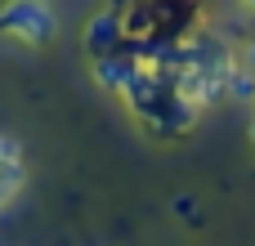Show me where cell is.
<instances>
[{
  "label": "cell",
  "instance_id": "1",
  "mask_svg": "<svg viewBox=\"0 0 255 246\" xmlns=\"http://www.w3.org/2000/svg\"><path fill=\"white\" fill-rule=\"evenodd\" d=\"M0 31L22 45H49L58 31V18L45 0H4L0 4Z\"/></svg>",
  "mask_w": 255,
  "mask_h": 246
},
{
  "label": "cell",
  "instance_id": "2",
  "mask_svg": "<svg viewBox=\"0 0 255 246\" xmlns=\"http://www.w3.org/2000/svg\"><path fill=\"white\" fill-rule=\"evenodd\" d=\"M139 67H143V58H139L130 45H121V49L94 58V81H99L103 90H112V94H126V85L139 76Z\"/></svg>",
  "mask_w": 255,
  "mask_h": 246
},
{
  "label": "cell",
  "instance_id": "3",
  "mask_svg": "<svg viewBox=\"0 0 255 246\" xmlns=\"http://www.w3.org/2000/svg\"><path fill=\"white\" fill-rule=\"evenodd\" d=\"M126 13H117L112 4L103 9V13H94L90 22H85V54L90 58H99V54H112V49H121L126 45Z\"/></svg>",
  "mask_w": 255,
  "mask_h": 246
},
{
  "label": "cell",
  "instance_id": "4",
  "mask_svg": "<svg viewBox=\"0 0 255 246\" xmlns=\"http://www.w3.org/2000/svg\"><path fill=\"white\" fill-rule=\"evenodd\" d=\"M22 179H27V175H22V157H0V206L22 188ZM0 215H4V211H0Z\"/></svg>",
  "mask_w": 255,
  "mask_h": 246
},
{
  "label": "cell",
  "instance_id": "5",
  "mask_svg": "<svg viewBox=\"0 0 255 246\" xmlns=\"http://www.w3.org/2000/svg\"><path fill=\"white\" fill-rule=\"evenodd\" d=\"M229 99H255V67L233 63L229 67Z\"/></svg>",
  "mask_w": 255,
  "mask_h": 246
},
{
  "label": "cell",
  "instance_id": "6",
  "mask_svg": "<svg viewBox=\"0 0 255 246\" xmlns=\"http://www.w3.org/2000/svg\"><path fill=\"white\" fill-rule=\"evenodd\" d=\"M175 215L179 220H193V197H175Z\"/></svg>",
  "mask_w": 255,
  "mask_h": 246
},
{
  "label": "cell",
  "instance_id": "7",
  "mask_svg": "<svg viewBox=\"0 0 255 246\" xmlns=\"http://www.w3.org/2000/svg\"><path fill=\"white\" fill-rule=\"evenodd\" d=\"M0 157H22V148H18L9 134H0Z\"/></svg>",
  "mask_w": 255,
  "mask_h": 246
},
{
  "label": "cell",
  "instance_id": "8",
  "mask_svg": "<svg viewBox=\"0 0 255 246\" xmlns=\"http://www.w3.org/2000/svg\"><path fill=\"white\" fill-rule=\"evenodd\" d=\"M247 63H251V67H255V40H251V45H247Z\"/></svg>",
  "mask_w": 255,
  "mask_h": 246
},
{
  "label": "cell",
  "instance_id": "9",
  "mask_svg": "<svg viewBox=\"0 0 255 246\" xmlns=\"http://www.w3.org/2000/svg\"><path fill=\"white\" fill-rule=\"evenodd\" d=\"M242 4H247V9H255V0H242Z\"/></svg>",
  "mask_w": 255,
  "mask_h": 246
}]
</instances>
